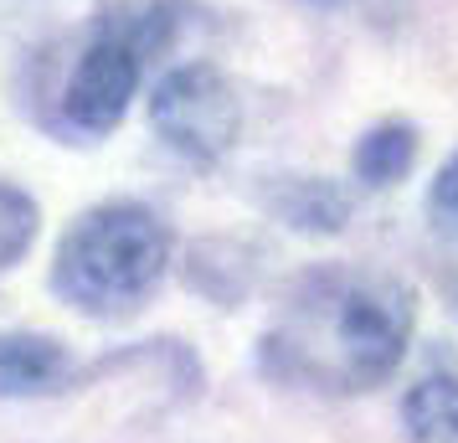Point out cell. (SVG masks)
Instances as JSON below:
<instances>
[{
	"label": "cell",
	"mask_w": 458,
	"mask_h": 443,
	"mask_svg": "<svg viewBox=\"0 0 458 443\" xmlns=\"http://www.w3.org/2000/svg\"><path fill=\"white\" fill-rule=\"evenodd\" d=\"M402 428L412 443H458V377H422L407 387Z\"/></svg>",
	"instance_id": "8"
},
{
	"label": "cell",
	"mask_w": 458,
	"mask_h": 443,
	"mask_svg": "<svg viewBox=\"0 0 458 443\" xmlns=\"http://www.w3.org/2000/svg\"><path fill=\"white\" fill-rule=\"evenodd\" d=\"M428 211H433L437 233L458 237V155H448V160H443V170H437L433 196H428Z\"/></svg>",
	"instance_id": "11"
},
{
	"label": "cell",
	"mask_w": 458,
	"mask_h": 443,
	"mask_svg": "<svg viewBox=\"0 0 458 443\" xmlns=\"http://www.w3.org/2000/svg\"><path fill=\"white\" fill-rule=\"evenodd\" d=\"M351 191H340L335 181H319V175H304V181H284L273 191V217L289 222L293 233H314V237H335L345 222H351Z\"/></svg>",
	"instance_id": "7"
},
{
	"label": "cell",
	"mask_w": 458,
	"mask_h": 443,
	"mask_svg": "<svg viewBox=\"0 0 458 443\" xmlns=\"http://www.w3.org/2000/svg\"><path fill=\"white\" fill-rule=\"evenodd\" d=\"M140 72H145V63L119 37L93 31V42L78 52V63H72L67 88H63L67 124L83 129V134H108L129 114V98L140 93Z\"/></svg>",
	"instance_id": "4"
},
{
	"label": "cell",
	"mask_w": 458,
	"mask_h": 443,
	"mask_svg": "<svg viewBox=\"0 0 458 443\" xmlns=\"http://www.w3.org/2000/svg\"><path fill=\"white\" fill-rule=\"evenodd\" d=\"M412 345V294L386 274L319 268L289 294L263 340L268 371L319 392H366Z\"/></svg>",
	"instance_id": "1"
},
{
	"label": "cell",
	"mask_w": 458,
	"mask_h": 443,
	"mask_svg": "<svg viewBox=\"0 0 458 443\" xmlns=\"http://www.w3.org/2000/svg\"><path fill=\"white\" fill-rule=\"evenodd\" d=\"M170 268L165 222L140 201H104L83 211L57 243L52 289L88 315L140 310Z\"/></svg>",
	"instance_id": "2"
},
{
	"label": "cell",
	"mask_w": 458,
	"mask_h": 443,
	"mask_svg": "<svg viewBox=\"0 0 458 443\" xmlns=\"http://www.w3.org/2000/svg\"><path fill=\"white\" fill-rule=\"evenodd\" d=\"M412 160H417V134L392 119V124H376L355 140L351 170L366 186H396V181H407Z\"/></svg>",
	"instance_id": "9"
},
{
	"label": "cell",
	"mask_w": 458,
	"mask_h": 443,
	"mask_svg": "<svg viewBox=\"0 0 458 443\" xmlns=\"http://www.w3.org/2000/svg\"><path fill=\"white\" fill-rule=\"evenodd\" d=\"M93 31L119 37L140 63H155L181 31V0H108Z\"/></svg>",
	"instance_id": "6"
},
{
	"label": "cell",
	"mask_w": 458,
	"mask_h": 443,
	"mask_svg": "<svg viewBox=\"0 0 458 443\" xmlns=\"http://www.w3.org/2000/svg\"><path fill=\"white\" fill-rule=\"evenodd\" d=\"M314 5H335V0H314Z\"/></svg>",
	"instance_id": "12"
},
{
	"label": "cell",
	"mask_w": 458,
	"mask_h": 443,
	"mask_svg": "<svg viewBox=\"0 0 458 443\" xmlns=\"http://www.w3.org/2000/svg\"><path fill=\"white\" fill-rule=\"evenodd\" d=\"M67 377V345L37 330L0 336V397H37Z\"/></svg>",
	"instance_id": "5"
},
{
	"label": "cell",
	"mask_w": 458,
	"mask_h": 443,
	"mask_svg": "<svg viewBox=\"0 0 458 443\" xmlns=\"http://www.w3.org/2000/svg\"><path fill=\"white\" fill-rule=\"evenodd\" d=\"M149 124L175 155H186L191 166H211V160H222L237 145L242 104H237L232 83L216 67L186 63V67H170L155 83Z\"/></svg>",
	"instance_id": "3"
},
{
	"label": "cell",
	"mask_w": 458,
	"mask_h": 443,
	"mask_svg": "<svg viewBox=\"0 0 458 443\" xmlns=\"http://www.w3.org/2000/svg\"><path fill=\"white\" fill-rule=\"evenodd\" d=\"M37 201L16 186H0V274L5 268H16L26 253H31V243H37Z\"/></svg>",
	"instance_id": "10"
}]
</instances>
